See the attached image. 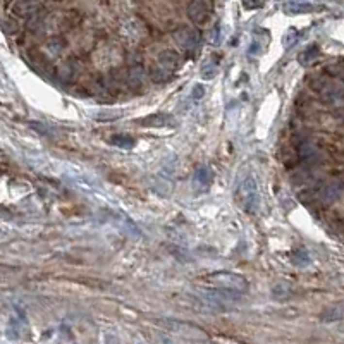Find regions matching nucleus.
<instances>
[{
    "mask_svg": "<svg viewBox=\"0 0 344 344\" xmlns=\"http://www.w3.org/2000/svg\"><path fill=\"white\" fill-rule=\"evenodd\" d=\"M210 280H212L215 286L222 289H229L232 293H246L248 291V282H246L245 277L238 276V274L232 272H217L210 276Z\"/></svg>",
    "mask_w": 344,
    "mask_h": 344,
    "instance_id": "nucleus-1",
    "label": "nucleus"
},
{
    "mask_svg": "<svg viewBox=\"0 0 344 344\" xmlns=\"http://www.w3.org/2000/svg\"><path fill=\"white\" fill-rule=\"evenodd\" d=\"M238 197L246 210H255L258 207V189L253 178H246L239 186Z\"/></svg>",
    "mask_w": 344,
    "mask_h": 344,
    "instance_id": "nucleus-2",
    "label": "nucleus"
},
{
    "mask_svg": "<svg viewBox=\"0 0 344 344\" xmlns=\"http://www.w3.org/2000/svg\"><path fill=\"white\" fill-rule=\"evenodd\" d=\"M167 327L174 330L176 334L179 336H184L186 339H193V341H201V339H207L205 332L200 329V327L193 326V324H186V322H176V320H170L167 322Z\"/></svg>",
    "mask_w": 344,
    "mask_h": 344,
    "instance_id": "nucleus-3",
    "label": "nucleus"
},
{
    "mask_svg": "<svg viewBox=\"0 0 344 344\" xmlns=\"http://www.w3.org/2000/svg\"><path fill=\"white\" fill-rule=\"evenodd\" d=\"M159 62H160V67H162L164 71H174V69L178 67V64H179L178 55H176V53H172V52L162 53V55H160V59H159Z\"/></svg>",
    "mask_w": 344,
    "mask_h": 344,
    "instance_id": "nucleus-4",
    "label": "nucleus"
},
{
    "mask_svg": "<svg viewBox=\"0 0 344 344\" xmlns=\"http://www.w3.org/2000/svg\"><path fill=\"white\" fill-rule=\"evenodd\" d=\"M189 16H191V19L193 21H197V23H203L205 17H207V7H205L203 2H193V5L189 7Z\"/></svg>",
    "mask_w": 344,
    "mask_h": 344,
    "instance_id": "nucleus-5",
    "label": "nucleus"
},
{
    "mask_svg": "<svg viewBox=\"0 0 344 344\" xmlns=\"http://www.w3.org/2000/svg\"><path fill=\"white\" fill-rule=\"evenodd\" d=\"M176 42L182 47V49H191L195 45V38H193V33L189 30H181L174 34Z\"/></svg>",
    "mask_w": 344,
    "mask_h": 344,
    "instance_id": "nucleus-6",
    "label": "nucleus"
},
{
    "mask_svg": "<svg viewBox=\"0 0 344 344\" xmlns=\"http://www.w3.org/2000/svg\"><path fill=\"white\" fill-rule=\"evenodd\" d=\"M141 122L147 126H157V128H160V126H165L167 122L174 124V119L170 117V115H165V114H157V115H150V117L143 119Z\"/></svg>",
    "mask_w": 344,
    "mask_h": 344,
    "instance_id": "nucleus-7",
    "label": "nucleus"
},
{
    "mask_svg": "<svg viewBox=\"0 0 344 344\" xmlns=\"http://www.w3.org/2000/svg\"><path fill=\"white\" fill-rule=\"evenodd\" d=\"M341 189H343L341 182H332V184L327 186V188L324 189V191H322V200H324V201H332V200H336V198L341 195Z\"/></svg>",
    "mask_w": 344,
    "mask_h": 344,
    "instance_id": "nucleus-8",
    "label": "nucleus"
},
{
    "mask_svg": "<svg viewBox=\"0 0 344 344\" xmlns=\"http://www.w3.org/2000/svg\"><path fill=\"white\" fill-rule=\"evenodd\" d=\"M322 317H324V320H341V318H344V305L343 307L332 308V310H329Z\"/></svg>",
    "mask_w": 344,
    "mask_h": 344,
    "instance_id": "nucleus-9",
    "label": "nucleus"
},
{
    "mask_svg": "<svg viewBox=\"0 0 344 344\" xmlns=\"http://www.w3.org/2000/svg\"><path fill=\"white\" fill-rule=\"evenodd\" d=\"M110 143L117 145V147H124V148H131L134 145V141L129 136H112L110 138Z\"/></svg>",
    "mask_w": 344,
    "mask_h": 344,
    "instance_id": "nucleus-10",
    "label": "nucleus"
},
{
    "mask_svg": "<svg viewBox=\"0 0 344 344\" xmlns=\"http://www.w3.org/2000/svg\"><path fill=\"white\" fill-rule=\"evenodd\" d=\"M318 53V49L317 47H310V49L307 50L305 53H301V62H308V61H311L313 57L311 55H317Z\"/></svg>",
    "mask_w": 344,
    "mask_h": 344,
    "instance_id": "nucleus-11",
    "label": "nucleus"
},
{
    "mask_svg": "<svg viewBox=\"0 0 344 344\" xmlns=\"http://www.w3.org/2000/svg\"><path fill=\"white\" fill-rule=\"evenodd\" d=\"M288 12H308L311 11L310 5H288Z\"/></svg>",
    "mask_w": 344,
    "mask_h": 344,
    "instance_id": "nucleus-12",
    "label": "nucleus"
}]
</instances>
